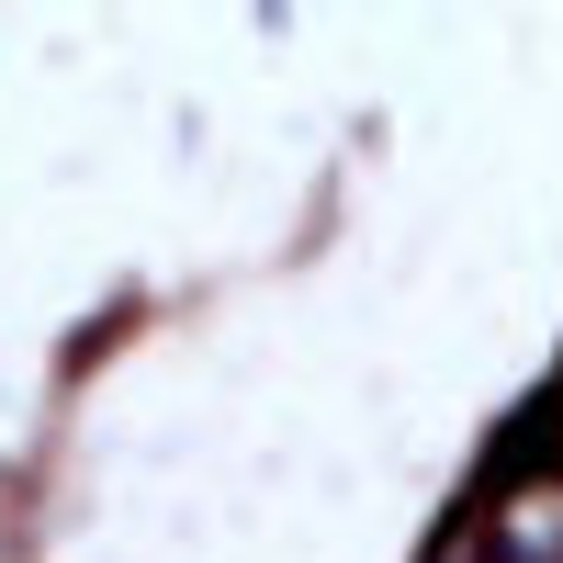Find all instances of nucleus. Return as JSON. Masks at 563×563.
I'll return each mask as SVG.
<instances>
[{
    "instance_id": "1",
    "label": "nucleus",
    "mask_w": 563,
    "mask_h": 563,
    "mask_svg": "<svg viewBox=\"0 0 563 563\" xmlns=\"http://www.w3.org/2000/svg\"><path fill=\"white\" fill-rule=\"evenodd\" d=\"M485 563H563V485L507 496V519L485 530Z\"/></svg>"
}]
</instances>
